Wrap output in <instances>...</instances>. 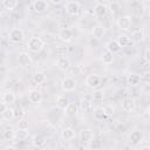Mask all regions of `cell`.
<instances>
[{"label":"cell","mask_w":150,"mask_h":150,"mask_svg":"<svg viewBox=\"0 0 150 150\" xmlns=\"http://www.w3.org/2000/svg\"><path fill=\"white\" fill-rule=\"evenodd\" d=\"M45 47V41L39 36H32L27 41V48L32 53H39Z\"/></svg>","instance_id":"6da1fadb"},{"label":"cell","mask_w":150,"mask_h":150,"mask_svg":"<svg viewBox=\"0 0 150 150\" xmlns=\"http://www.w3.org/2000/svg\"><path fill=\"white\" fill-rule=\"evenodd\" d=\"M8 40L13 43H21L25 40V33L21 28H13L8 33Z\"/></svg>","instance_id":"7a4b0ae2"},{"label":"cell","mask_w":150,"mask_h":150,"mask_svg":"<svg viewBox=\"0 0 150 150\" xmlns=\"http://www.w3.org/2000/svg\"><path fill=\"white\" fill-rule=\"evenodd\" d=\"M61 87L63 89V91H74L76 89V80L71 76H64L61 81Z\"/></svg>","instance_id":"3957f363"},{"label":"cell","mask_w":150,"mask_h":150,"mask_svg":"<svg viewBox=\"0 0 150 150\" xmlns=\"http://www.w3.org/2000/svg\"><path fill=\"white\" fill-rule=\"evenodd\" d=\"M64 9H66V13L68 15H71V16H76L80 14V11H81V7H80V4L75 0H71V1H68L64 6Z\"/></svg>","instance_id":"277c9868"},{"label":"cell","mask_w":150,"mask_h":150,"mask_svg":"<svg viewBox=\"0 0 150 150\" xmlns=\"http://www.w3.org/2000/svg\"><path fill=\"white\" fill-rule=\"evenodd\" d=\"M84 83L88 88L90 89H96L100 84H101V79L97 74H88L86 76V80H84Z\"/></svg>","instance_id":"5b68a950"},{"label":"cell","mask_w":150,"mask_h":150,"mask_svg":"<svg viewBox=\"0 0 150 150\" xmlns=\"http://www.w3.org/2000/svg\"><path fill=\"white\" fill-rule=\"evenodd\" d=\"M94 138V132L89 129H82L79 134V139L83 145H89Z\"/></svg>","instance_id":"8992f818"},{"label":"cell","mask_w":150,"mask_h":150,"mask_svg":"<svg viewBox=\"0 0 150 150\" xmlns=\"http://www.w3.org/2000/svg\"><path fill=\"white\" fill-rule=\"evenodd\" d=\"M33 63V59L28 52H21L18 55V64L20 67H29Z\"/></svg>","instance_id":"52a82bcc"},{"label":"cell","mask_w":150,"mask_h":150,"mask_svg":"<svg viewBox=\"0 0 150 150\" xmlns=\"http://www.w3.org/2000/svg\"><path fill=\"white\" fill-rule=\"evenodd\" d=\"M116 23L121 30H129L131 27V16L130 15H122L117 19Z\"/></svg>","instance_id":"ba28073f"},{"label":"cell","mask_w":150,"mask_h":150,"mask_svg":"<svg viewBox=\"0 0 150 150\" xmlns=\"http://www.w3.org/2000/svg\"><path fill=\"white\" fill-rule=\"evenodd\" d=\"M55 64H56V67H57L60 70H62V71L68 70V69L70 68V66H71L70 60H69L67 56H59V57L56 59V61H55Z\"/></svg>","instance_id":"9c48e42d"},{"label":"cell","mask_w":150,"mask_h":150,"mask_svg":"<svg viewBox=\"0 0 150 150\" xmlns=\"http://www.w3.org/2000/svg\"><path fill=\"white\" fill-rule=\"evenodd\" d=\"M1 118L6 121L14 118V109L9 108V105L5 103H1Z\"/></svg>","instance_id":"30bf717a"},{"label":"cell","mask_w":150,"mask_h":150,"mask_svg":"<svg viewBox=\"0 0 150 150\" xmlns=\"http://www.w3.org/2000/svg\"><path fill=\"white\" fill-rule=\"evenodd\" d=\"M28 101L33 104H39L42 101V94L38 89H33L28 93Z\"/></svg>","instance_id":"8fae6325"},{"label":"cell","mask_w":150,"mask_h":150,"mask_svg":"<svg viewBox=\"0 0 150 150\" xmlns=\"http://www.w3.org/2000/svg\"><path fill=\"white\" fill-rule=\"evenodd\" d=\"M129 143L131 145H137L138 143H141L143 141V134L139 130H134L129 134Z\"/></svg>","instance_id":"7c38bea8"},{"label":"cell","mask_w":150,"mask_h":150,"mask_svg":"<svg viewBox=\"0 0 150 150\" xmlns=\"http://www.w3.org/2000/svg\"><path fill=\"white\" fill-rule=\"evenodd\" d=\"M57 36L63 42H70L73 39V30L70 28H61Z\"/></svg>","instance_id":"4fadbf2b"},{"label":"cell","mask_w":150,"mask_h":150,"mask_svg":"<svg viewBox=\"0 0 150 150\" xmlns=\"http://www.w3.org/2000/svg\"><path fill=\"white\" fill-rule=\"evenodd\" d=\"M136 108V103H135V100L131 98V97H125L123 98L122 101V109L127 112H131L134 111Z\"/></svg>","instance_id":"5bb4252c"},{"label":"cell","mask_w":150,"mask_h":150,"mask_svg":"<svg viewBox=\"0 0 150 150\" xmlns=\"http://www.w3.org/2000/svg\"><path fill=\"white\" fill-rule=\"evenodd\" d=\"M105 49L109 50V52H111L112 54H117V53L121 52L122 46H121V45L118 43V41L115 39V40H110V41H108V42L105 43Z\"/></svg>","instance_id":"9a60e30c"},{"label":"cell","mask_w":150,"mask_h":150,"mask_svg":"<svg viewBox=\"0 0 150 150\" xmlns=\"http://www.w3.org/2000/svg\"><path fill=\"white\" fill-rule=\"evenodd\" d=\"M127 82H128L129 86L136 87V86H138V84L142 82V77H141V75L137 74V73H130V74L127 76Z\"/></svg>","instance_id":"2e32d148"},{"label":"cell","mask_w":150,"mask_h":150,"mask_svg":"<svg viewBox=\"0 0 150 150\" xmlns=\"http://www.w3.org/2000/svg\"><path fill=\"white\" fill-rule=\"evenodd\" d=\"M15 100H16V96H15V94H14L13 91H11V90L5 91V93L2 94V96H1V101H2V103L7 104V105L13 104V103L15 102Z\"/></svg>","instance_id":"e0dca14e"},{"label":"cell","mask_w":150,"mask_h":150,"mask_svg":"<svg viewBox=\"0 0 150 150\" xmlns=\"http://www.w3.org/2000/svg\"><path fill=\"white\" fill-rule=\"evenodd\" d=\"M94 13H95L96 16L103 18V16H105L107 13H108V7H107L104 4H102V2H97V4L95 5V7H94Z\"/></svg>","instance_id":"ac0fdd59"},{"label":"cell","mask_w":150,"mask_h":150,"mask_svg":"<svg viewBox=\"0 0 150 150\" xmlns=\"http://www.w3.org/2000/svg\"><path fill=\"white\" fill-rule=\"evenodd\" d=\"M104 34H105V29H104V27L101 26V25H96V26H94V27L91 28V35H93V38L96 39V40H101V39L104 36Z\"/></svg>","instance_id":"d6986e66"},{"label":"cell","mask_w":150,"mask_h":150,"mask_svg":"<svg viewBox=\"0 0 150 150\" xmlns=\"http://www.w3.org/2000/svg\"><path fill=\"white\" fill-rule=\"evenodd\" d=\"M33 7L36 13H43L48 9V2L46 0H35L33 4Z\"/></svg>","instance_id":"ffe728a7"},{"label":"cell","mask_w":150,"mask_h":150,"mask_svg":"<svg viewBox=\"0 0 150 150\" xmlns=\"http://www.w3.org/2000/svg\"><path fill=\"white\" fill-rule=\"evenodd\" d=\"M131 41L134 43H141L144 41V32L142 28H138V29H135L132 33H131Z\"/></svg>","instance_id":"44dd1931"},{"label":"cell","mask_w":150,"mask_h":150,"mask_svg":"<svg viewBox=\"0 0 150 150\" xmlns=\"http://www.w3.org/2000/svg\"><path fill=\"white\" fill-rule=\"evenodd\" d=\"M61 137H62L63 141H71V139H74L75 138V131H74V129L70 128V127L63 128L62 131H61Z\"/></svg>","instance_id":"7402d4cb"},{"label":"cell","mask_w":150,"mask_h":150,"mask_svg":"<svg viewBox=\"0 0 150 150\" xmlns=\"http://www.w3.org/2000/svg\"><path fill=\"white\" fill-rule=\"evenodd\" d=\"M114 55L115 54H112L111 52H109V50H104L102 54H101V61H102V63L103 64H111L112 62H114Z\"/></svg>","instance_id":"603a6c76"},{"label":"cell","mask_w":150,"mask_h":150,"mask_svg":"<svg viewBox=\"0 0 150 150\" xmlns=\"http://www.w3.org/2000/svg\"><path fill=\"white\" fill-rule=\"evenodd\" d=\"M2 138L7 142H12L14 138H16V131L13 128H8L2 131Z\"/></svg>","instance_id":"cb8c5ba5"},{"label":"cell","mask_w":150,"mask_h":150,"mask_svg":"<svg viewBox=\"0 0 150 150\" xmlns=\"http://www.w3.org/2000/svg\"><path fill=\"white\" fill-rule=\"evenodd\" d=\"M93 116H94V118H95L96 121H98V122L105 120V117H107V115H105V112H104V109L101 108V107H97V108H95V109L93 110Z\"/></svg>","instance_id":"d4e9b609"},{"label":"cell","mask_w":150,"mask_h":150,"mask_svg":"<svg viewBox=\"0 0 150 150\" xmlns=\"http://www.w3.org/2000/svg\"><path fill=\"white\" fill-rule=\"evenodd\" d=\"M63 111H64V115L67 116H75L79 112V107L76 103H69L68 107Z\"/></svg>","instance_id":"484cf974"},{"label":"cell","mask_w":150,"mask_h":150,"mask_svg":"<svg viewBox=\"0 0 150 150\" xmlns=\"http://www.w3.org/2000/svg\"><path fill=\"white\" fill-rule=\"evenodd\" d=\"M32 143H33V145H34L35 148H42V146L45 145V143H46V138H45L42 135L38 134V135H35V136L33 137Z\"/></svg>","instance_id":"4316f807"},{"label":"cell","mask_w":150,"mask_h":150,"mask_svg":"<svg viewBox=\"0 0 150 150\" xmlns=\"http://www.w3.org/2000/svg\"><path fill=\"white\" fill-rule=\"evenodd\" d=\"M47 80V76L45 73L42 71H36L34 75H33V81L36 83V84H43Z\"/></svg>","instance_id":"83f0119b"},{"label":"cell","mask_w":150,"mask_h":150,"mask_svg":"<svg viewBox=\"0 0 150 150\" xmlns=\"http://www.w3.org/2000/svg\"><path fill=\"white\" fill-rule=\"evenodd\" d=\"M70 102L68 101V98L66 97V96H59L57 97V100H56V104H57V107H59V109H62V110H64L67 107H68V104H69Z\"/></svg>","instance_id":"f1b7e54d"},{"label":"cell","mask_w":150,"mask_h":150,"mask_svg":"<svg viewBox=\"0 0 150 150\" xmlns=\"http://www.w3.org/2000/svg\"><path fill=\"white\" fill-rule=\"evenodd\" d=\"M116 40L118 41V43H120L122 47H125V46L130 45V42H131V38H129V36L125 35V34H121V35H118Z\"/></svg>","instance_id":"f546056e"},{"label":"cell","mask_w":150,"mask_h":150,"mask_svg":"<svg viewBox=\"0 0 150 150\" xmlns=\"http://www.w3.org/2000/svg\"><path fill=\"white\" fill-rule=\"evenodd\" d=\"M2 5L6 9L12 11L18 6V0H2Z\"/></svg>","instance_id":"4dcf8cb0"},{"label":"cell","mask_w":150,"mask_h":150,"mask_svg":"<svg viewBox=\"0 0 150 150\" xmlns=\"http://www.w3.org/2000/svg\"><path fill=\"white\" fill-rule=\"evenodd\" d=\"M23 116H25V110H23V108L20 107V105L15 107V108H14V118L19 121V120L23 118Z\"/></svg>","instance_id":"1f68e13d"},{"label":"cell","mask_w":150,"mask_h":150,"mask_svg":"<svg viewBox=\"0 0 150 150\" xmlns=\"http://www.w3.org/2000/svg\"><path fill=\"white\" fill-rule=\"evenodd\" d=\"M108 9L110 11L111 14H116V13L120 12V9H121V5H120V2H117V1H112V2L109 5Z\"/></svg>","instance_id":"d6a6232c"},{"label":"cell","mask_w":150,"mask_h":150,"mask_svg":"<svg viewBox=\"0 0 150 150\" xmlns=\"http://www.w3.org/2000/svg\"><path fill=\"white\" fill-rule=\"evenodd\" d=\"M28 136H29L28 129H18V131H16V138H18V139L23 141V139H26Z\"/></svg>","instance_id":"836d02e7"},{"label":"cell","mask_w":150,"mask_h":150,"mask_svg":"<svg viewBox=\"0 0 150 150\" xmlns=\"http://www.w3.org/2000/svg\"><path fill=\"white\" fill-rule=\"evenodd\" d=\"M104 98V91L101 89H96L93 93V100L94 101H102Z\"/></svg>","instance_id":"e575fe53"},{"label":"cell","mask_w":150,"mask_h":150,"mask_svg":"<svg viewBox=\"0 0 150 150\" xmlns=\"http://www.w3.org/2000/svg\"><path fill=\"white\" fill-rule=\"evenodd\" d=\"M103 109H104V112H105L107 117H110V116H112L115 114V107L111 105V104H107Z\"/></svg>","instance_id":"d590c367"},{"label":"cell","mask_w":150,"mask_h":150,"mask_svg":"<svg viewBox=\"0 0 150 150\" xmlns=\"http://www.w3.org/2000/svg\"><path fill=\"white\" fill-rule=\"evenodd\" d=\"M28 128H29V122L27 120H23V118L19 120V122H18V129H28Z\"/></svg>","instance_id":"8d00e7d4"},{"label":"cell","mask_w":150,"mask_h":150,"mask_svg":"<svg viewBox=\"0 0 150 150\" xmlns=\"http://www.w3.org/2000/svg\"><path fill=\"white\" fill-rule=\"evenodd\" d=\"M141 77H142V82H143V83L150 84V70L144 71V73L141 75Z\"/></svg>","instance_id":"74e56055"},{"label":"cell","mask_w":150,"mask_h":150,"mask_svg":"<svg viewBox=\"0 0 150 150\" xmlns=\"http://www.w3.org/2000/svg\"><path fill=\"white\" fill-rule=\"evenodd\" d=\"M144 59H145L148 62H150V48H146V49L144 50Z\"/></svg>","instance_id":"f35d334b"},{"label":"cell","mask_w":150,"mask_h":150,"mask_svg":"<svg viewBox=\"0 0 150 150\" xmlns=\"http://www.w3.org/2000/svg\"><path fill=\"white\" fill-rule=\"evenodd\" d=\"M49 1H50L53 5H60V4H61L63 0H49Z\"/></svg>","instance_id":"ab89813d"},{"label":"cell","mask_w":150,"mask_h":150,"mask_svg":"<svg viewBox=\"0 0 150 150\" xmlns=\"http://www.w3.org/2000/svg\"><path fill=\"white\" fill-rule=\"evenodd\" d=\"M146 115H148V116H150V104L146 107Z\"/></svg>","instance_id":"60d3db41"},{"label":"cell","mask_w":150,"mask_h":150,"mask_svg":"<svg viewBox=\"0 0 150 150\" xmlns=\"http://www.w3.org/2000/svg\"><path fill=\"white\" fill-rule=\"evenodd\" d=\"M144 1H146V2H150V0H144Z\"/></svg>","instance_id":"b9f144b4"},{"label":"cell","mask_w":150,"mask_h":150,"mask_svg":"<svg viewBox=\"0 0 150 150\" xmlns=\"http://www.w3.org/2000/svg\"><path fill=\"white\" fill-rule=\"evenodd\" d=\"M104 1H111V0H104Z\"/></svg>","instance_id":"7bdbcfd3"}]
</instances>
